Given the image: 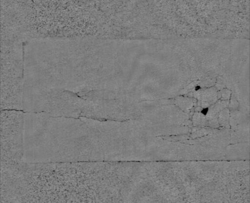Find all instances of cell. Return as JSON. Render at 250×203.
I'll return each instance as SVG.
<instances>
[{
  "label": "cell",
  "mask_w": 250,
  "mask_h": 203,
  "mask_svg": "<svg viewBox=\"0 0 250 203\" xmlns=\"http://www.w3.org/2000/svg\"><path fill=\"white\" fill-rule=\"evenodd\" d=\"M23 42L1 34V111H23Z\"/></svg>",
  "instance_id": "cell-1"
},
{
  "label": "cell",
  "mask_w": 250,
  "mask_h": 203,
  "mask_svg": "<svg viewBox=\"0 0 250 203\" xmlns=\"http://www.w3.org/2000/svg\"><path fill=\"white\" fill-rule=\"evenodd\" d=\"M23 128V111H1V165L22 161Z\"/></svg>",
  "instance_id": "cell-2"
},
{
  "label": "cell",
  "mask_w": 250,
  "mask_h": 203,
  "mask_svg": "<svg viewBox=\"0 0 250 203\" xmlns=\"http://www.w3.org/2000/svg\"><path fill=\"white\" fill-rule=\"evenodd\" d=\"M208 109L206 108V109H204V110H203L202 112L204 113V114H206L207 113H208Z\"/></svg>",
  "instance_id": "cell-3"
}]
</instances>
